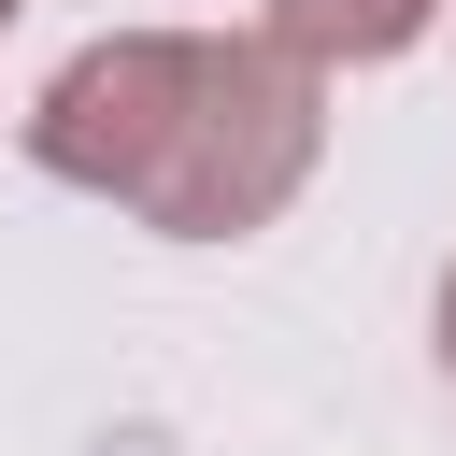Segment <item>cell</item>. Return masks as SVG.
Instances as JSON below:
<instances>
[{
    "instance_id": "1",
    "label": "cell",
    "mask_w": 456,
    "mask_h": 456,
    "mask_svg": "<svg viewBox=\"0 0 456 456\" xmlns=\"http://www.w3.org/2000/svg\"><path fill=\"white\" fill-rule=\"evenodd\" d=\"M28 157L157 242H242L314 185L328 71H299L271 28H100L28 100Z\"/></svg>"
},
{
    "instance_id": "2",
    "label": "cell",
    "mask_w": 456,
    "mask_h": 456,
    "mask_svg": "<svg viewBox=\"0 0 456 456\" xmlns=\"http://www.w3.org/2000/svg\"><path fill=\"white\" fill-rule=\"evenodd\" d=\"M442 14H456V0H256V28H271L299 71H385V57H413Z\"/></svg>"
},
{
    "instance_id": "3",
    "label": "cell",
    "mask_w": 456,
    "mask_h": 456,
    "mask_svg": "<svg viewBox=\"0 0 456 456\" xmlns=\"http://www.w3.org/2000/svg\"><path fill=\"white\" fill-rule=\"evenodd\" d=\"M442 370H456V271H442Z\"/></svg>"
},
{
    "instance_id": "4",
    "label": "cell",
    "mask_w": 456,
    "mask_h": 456,
    "mask_svg": "<svg viewBox=\"0 0 456 456\" xmlns=\"http://www.w3.org/2000/svg\"><path fill=\"white\" fill-rule=\"evenodd\" d=\"M14 14H28V0H0V28H14Z\"/></svg>"
}]
</instances>
